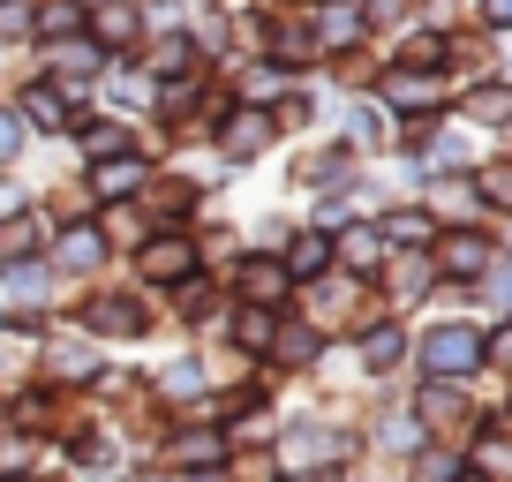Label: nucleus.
I'll return each mask as SVG.
<instances>
[{
  "instance_id": "f257e3e1",
  "label": "nucleus",
  "mask_w": 512,
  "mask_h": 482,
  "mask_svg": "<svg viewBox=\"0 0 512 482\" xmlns=\"http://www.w3.org/2000/svg\"><path fill=\"white\" fill-rule=\"evenodd\" d=\"M422 362H430L437 377H475L482 370V332H467V324H437V332L422 339Z\"/></svg>"
},
{
  "instance_id": "f03ea898",
  "label": "nucleus",
  "mask_w": 512,
  "mask_h": 482,
  "mask_svg": "<svg viewBox=\"0 0 512 482\" xmlns=\"http://www.w3.org/2000/svg\"><path fill=\"white\" fill-rule=\"evenodd\" d=\"M189 272H196L189 241H151V249H144V279H189Z\"/></svg>"
},
{
  "instance_id": "7ed1b4c3",
  "label": "nucleus",
  "mask_w": 512,
  "mask_h": 482,
  "mask_svg": "<svg viewBox=\"0 0 512 482\" xmlns=\"http://www.w3.org/2000/svg\"><path fill=\"white\" fill-rule=\"evenodd\" d=\"M467 415V400H460V377H437L430 392H422V422H437V430H445V422H460Z\"/></svg>"
},
{
  "instance_id": "20e7f679",
  "label": "nucleus",
  "mask_w": 512,
  "mask_h": 482,
  "mask_svg": "<svg viewBox=\"0 0 512 482\" xmlns=\"http://www.w3.org/2000/svg\"><path fill=\"white\" fill-rule=\"evenodd\" d=\"M106 257V234L98 226H76V234H61V272H83V264Z\"/></svg>"
},
{
  "instance_id": "39448f33",
  "label": "nucleus",
  "mask_w": 512,
  "mask_h": 482,
  "mask_svg": "<svg viewBox=\"0 0 512 482\" xmlns=\"http://www.w3.org/2000/svg\"><path fill=\"white\" fill-rule=\"evenodd\" d=\"M136 181H144V166H136V159H113V166H98V174H91V196H106V204H121V196L136 189Z\"/></svg>"
},
{
  "instance_id": "423d86ee",
  "label": "nucleus",
  "mask_w": 512,
  "mask_h": 482,
  "mask_svg": "<svg viewBox=\"0 0 512 482\" xmlns=\"http://www.w3.org/2000/svg\"><path fill=\"white\" fill-rule=\"evenodd\" d=\"M31 31H38V38H76V31H83L76 0H46V8L31 16Z\"/></svg>"
},
{
  "instance_id": "0eeeda50",
  "label": "nucleus",
  "mask_w": 512,
  "mask_h": 482,
  "mask_svg": "<svg viewBox=\"0 0 512 482\" xmlns=\"http://www.w3.org/2000/svg\"><path fill=\"white\" fill-rule=\"evenodd\" d=\"M317 38H324V46H354V38H362V16H354L347 0H332V8L317 16Z\"/></svg>"
},
{
  "instance_id": "6e6552de",
  "label": "nucleus",
  "mask_w": 512,
  "mask_h": 482,
  "mask_svg": "<svg viewBox=\"0 0 512 482\" xmlns=\"http://www.w3.org/2000/svg\"><path fill=\"white\" fill-rule=\"evenodd\" d=\"M384 98L407 106V113H422V106H437V83L430 76H392V83H384Z\"/></svg>"
},
{
  "instance_id": "1a4fd4ad",
  "label": "nucleus",
  "mask_w": 512,
  "mask_h": 482,
  "mask_svg": "<svg viewBox=\"0 0 512 482\" xmlns=\"http://www.w3.org/2000/svg\"><path fill=\"white\" fill-rule=\"evenodd\" d=\"M339 257H347L354 272H369V264L384 257V241H377V226H347V241H339Z\"/></svg>"
},
{
  "instance_id": "9d476101",
  "label": "nucleus",
  "mask_w": 512,
  "mask_h": 482,
  "mask_svg": "<svg viewBox=\"0 0 512 482\" xmlns=\"http://www.w3.org/2000/svg\"><path fill=\"white\" fill-rule=\"evenodd\" d=\"M98 38H106V46H128V38H136V8H128V0H106V8H98Z\"/></svg>"
},
{
  "instance_id": "9b49d317",
  "label": "nucleus",
  "mask_w": 512,
  "mask_h": 482,
  "mask_svg": "<svg viewBox=\"0 0 512 482\" xmlns=\"http://www.w3.org/2000/svg\"><path fill=\"white\" fill-rule=\"evenodd\" d=\"M445 264H452V272H482V264H490V241H482V234L445 241Z\"/></svg>"
},
{
  "instance_id": "f8f14e48",
  "label": "nucleus",
  "mask_w": 512,
  "mask_h": 482,
  "mask_svg": "<svg viewBox=\"0 0 512 482\" xmlns=\"http://www.w3.org/2000/svg\"><path fill=\"white\" fill-rule=\"evenodd\" d=\"M23 113H31L38 129H61V121H68V98L61 91H23Z\"/></svg>"
},
{
  "instance_id": "ddd939ff",
  "label": "nucleus",
  "mask_w": 512,
  "mask_h": 482,
  "mask_svg": "<svg viewBox=\"0 0 512 482\" xmlns=\"http://www.w3.org/2000/svg\"><path fill=\"white\" fill-rule=\"evenodd\" d=\"M287 272H294V279H317V272H324V234H302V241H294V249H287Z\"/></svg>"
},
{
  "instance_id": "4468645a",
  "label": "nucleus",
  "mask_w": 512,
  "mask_h": 482,
  "mask_svg": "<svg viewBox=\"0 0 512 482\" xmlns=\"http://www.w3.org/2000/svg\"><path fill=\"white\" fill-rule=\"evenodd\" d=\"M83 324H98V332H136L144 317H136L128 302H98V309H83Z\"/></svg>"
},
{
  "instance_id": "2eb2a0df",
  "label": "nucleus",
  "mask_w": 512,
  "mask_h": 482,
  "mask_svg": "<svg viewBox=\"0 0 512 482\" xmlns=\"http://www.w3.org/2000/svg\"><path fill=\"white\" fill-rule=\"evenodd\" d=\"M151 61H159V76H189L196 46H189V38H159V53H151Z\"/></svg>"
},
{
  "instance_id": "dca6fc26",
  "label": "nucleus",
  "mask_w": 512,
  "mask_h": 482,
  "mask_svg": "<svg viewBox=\"0 0 512 482\" xmlns=\"http://www.w3.org/2000/svg\"><path fill=\"white\" fill-rule=\"evenodd\" d=\"M264 347H279V362H309V354H317V332H302V324H294V332H272Z\"/></svg>"
},
{
  "instance_id": "f3484780",
  "label": "nucleus",
  "mask_w": 512,
  "mask_h": 482,
  "mask_svg": "<svg viewBox=\"0 0 512 482\" xmlns=\"http://www.w3.org/2000/svg\"><path fill=\"white\" fill-rule=\"evenodd\" d=\"M83 151H98V159H106V151H128V129L121 121H91V129H83Z\"/></svg>"
},
{
  "instance_id": "a211bd4d",
  "label": "nucleus",
  "mask_w": 512,
  "mask_h": 482,
  "mask_svg": "<svg viewBox=\"0 0 512 482\" xmlns=\"http://www.w3.org/2000/svg\"><path fill=\"white\" fill-rule=\"evenodd\" d=\"M362 362H369V370H392V362H400V332H369L362 339Z\"/></svg>"
},
{
  "instance_id": "6ab92c4d",
  "label": "nucleus",
  "mask_w": 512,
  "mask_h": 482,
  "mask_svg": "<svg viewBox=\"0 0 512 482\" xmlns=\"http://www.w3.org/2000/svg\"><path fill=\"white\" fill-rule=\"evenodd\" d=\"M256 144H264V113H241V121H234V136H226V151H234V159H249Z\"/></svg>"
},
{
  "instance_id": "aec40b11",
  "label": "nucleus",
  "mask_w": 512,
  "mask_h": 482,
  "mask_svg": "<svg viewBox=\"0 0 512 482\" xmlns=\"http://www.w3.org/2000/svg\"><path fill=\"white\" fill-rule=\"evenodd\" d=\"M249 294L256 302H279V294H287V272H279V264H249Z\"/></svg>"
},
{
  "instance_id": "412c9836",
  "label": "nucleus",
  "mask_w": 512,
  "mask_h": 482,
  "mask_svg": "<svg viewBox=\"0 0 512 482\" xmlns=\"http://www.w3.org/2000/svg\"><path fill=\"white\" fill-rule=\"evenodd\" d=\"M38 241H46L38 219H8V226H0V249H38Z\"/></svg>"
},
{
  "instance_id": "4be33fe9",
  "label": "nucleus",
  "mask_w": 512,
  "mask_h": 482,
  "mask_svg": "<svg viewBox=\"0 0 512 482\" xmlns=\"http://www.w3.org/2000/svg\"><path fill=\"white\" fill-rule=\"evenodd\" d=\"M31 8H38V0H0V38H23V31H31Z\"/></svg>"
},
{
  "instance_id": "5701e85b",
  "label": "nucleus",
  "mask_w": 512,
  "mask_h": 482,
  "mask_svg": "<svg viewBox=\"0 0 512 482\" xmlns=\"http://www.w3.org/2000/svg\"><path fill=\"white\" fill-rule=\"evenodd\" d=\"M475 460H482V475H490V482H505V475H512V452L497 445V437H482V452H475Z\"/></svg>"
},
{
  "instance_id": "b1692460",
  "label": "nucleus",
  "mask_w": 512,
  "mask_h": 482,
  "mask_svg": "<svg viewBox=\"0 0 512 482\" xmlns=\"http://www.w3.org/2000/svg\"><path fill=\"white\" fill-rule=\"evenodd\" d=\"M234 332H241V347H264V339H272V317H264V309H249Z\"/></svg>"
},
{
  "instance_id": "393cba45",
  "label": "nucleus",
  "mask_w": 512,
  "mask_h": 482,
  "mask_svg": "<svg viewBox=\"0 0 512 482\" xmlns=\"http://www.w3.org/2000/svg\"><path fill=\"white\" fill-rule=\"evenodd\" d=\"M46 287V272H38V264H8V294H38Z\"/></svg>"
},
{
  "instance_id": "a878e982",
  "label": "nucleus",
  "mask_w": 512,
  "mask_h": 482,
  "mask_svg": "<svg viewBox=\"0 0 512 482\" xmlns=\"http://www.w3.org/2000/svg\"><path fill=\"white\" fill-rule=\"evenodd\" d=\"M174 460H219V437H181Z\"/></svg>"
},
{
  "instance_id": "bb28decb",
  "label": "nucleus",
  "mask_w": 512,
  "mask_h": 482,
  "mask_svg": "<svg viewBox=\"0 0 512 482\" xmlns=\"http://www.w3.org/2000/svg\"><path fill=\"white\" fill-rule=\"evenodd\" d=\"M467 106H475V121H505V91H475Z\"/></svg>"
},
{
  "instance_id": "cd10ccee",
  "label": "nucleus",
  "mask_w": 512,
  "mask_h": 482,
  "mask_svg": "<svg viewBox=\"0 0 512 482\" xmlns=\"http://www.w3.org/2000/svg\"><path fill=\"white\" fill-rule=\"evenodd\" d=\"M482 196H490V204H505V196H512V174H505V166H482Z\"/></svg>"
},
{
  "instance_id": "c85d7f7f",
  "label": "nucleus",
  "mask_w": 512,
  "mask_h": 482,
  "mask_svg": "<svg viewBox=\"0 0 512 482\" xmlns=\"http://www.w3.org/2000/svg\"><path fill=\"white\" fill-rule=\"evenodd\" d=\"M392 234H400V241H430V219H422V211H407V219H392Z\"/></svg>"
},
{
  "instance_id": "c756f323",
  "label": "nucleus",
  "mask_w": 512,
  "mask_h": 482,
  "mask_svg": "<svg viewBox=\"0 0 512 482\" xmlns=\"http://www.w3.org/2000/svg\"><path fill=\"white\" fill-rule=\"evenodd\" d=\"M422 482H452V452H422Z\"/></svg>"
},
{
  "instance_id": "7c9ffc66",
  "label": "nucleus",
  "mask_w": 512,
  "mask_h": 482,
  "mask_svg": "<svg viewBox=\"0 0 512 482\" xmlns=\"http://www.w3.org/2000/svg\"><path fill=\"white\" fill-rule=\"evenodd\" d=\"M23 144V129H16V121H8V113H0V159H8V151H16Z\"/></svg>"
},
{
  "instance_id": "2f4dec72",
  "label": "nucleus",
  "mask_w": 512,
  "mask_h": 482,
  "mask_svg": "<svg viewBox=\"0 0 512 482\" xmlns=\"http://www.w3.org/2000/svg\"><path fill=\"white\" fill-rule=\"evenodd\" d=\"M482 16H490V23H505V16H512V0H482Z\"/></svg>"
},
{
  "instance_id": "473e14b6",
  "label": "nucleus",
  "mask_w": 512,
  "mask_h": 482,
  "mask_svg": "<svg viewBox=\"0 0 512 482\" xmlns=\"http://www.w3.org/2000/svg\"><path fill=\"white\" fill-rule=\"evenodd\" d=\"M452 482H490V475H460V467H452Z\"/></svg>"
},
{
  "instance_id": "72a5a7b5",
  "label": "nucleus",
  "mask_w": 512,
  "mask_h": 482,
  "mask_svg": "<svg viewBox=\"0 0 512 482\" xmlns=\"http://www.w3.org/2000/svg\"><path fill=\"white\" fill-rule=\"evenodd\" d=\"M302 482H339V475H302Z\"/></svg>"
}]
</instances>
